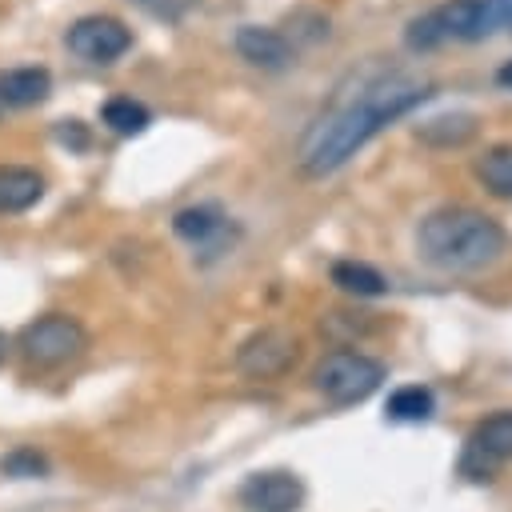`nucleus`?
Wrapping results in <instances>:
<instances>
[{"instance_id":"7","label":"nucleus","mask_w":512,"mask_h":512,"mask_svg":"<svg viewBox=\"0 0 512 512\" xmlns=\"http://www.w3.org/2000/svg\"><path fill=\"white\" fill-rule=\"evenodd\" d=\"M300 360V340L288 328H260L236 352V372L248 380H276Z\"/></svg>"},{"instance_id":"19","label":"nucleus","mask_w":512,"mask_h":512,"mask_svg":"<svg viewBox=\"0 0 512 512\" xmlns=\"http://www.w3.org/2000/svg\"><path fill=\"white\" fill-rule=\"evenodd\" d=\"M0 472H8V476H44L48 472V460L36 448H16V452H8L0 460Z\"/></svg>"},{"instance_id":"15","label":"nucleus","mask_w":512,"mask_h":512,"mask_svg":"<svg viewBox=\"0 0 512 512\" xmlns=\"http://www.w3.org/2000/svg\"><path fill=\"white\" fill-rule=\"evenodd\" d=\"M332 284L344 288V292H356V296H384L388 292V280L364 260H336L332 264Z\"/></svg>"},{"instance_id":"13","label":"nucleus","mask_w":512,"mask_h":512,"mask_svg":"<svg viewBox=\"0 0 512 512\" xmlns=\"http://www.w3.org/2000/svg\"><path fill=\"white\" fill-rule=\"evenodd\" d=\"M44 196V176L28 164H0V212H28Z\"/></svg>"},{"instance_id":"21","label":"nucleus","mask_w":512,"mask_h":512,"mask_svg":"<svg viewBox=\"0 0 512 512\" xmlns=\"http://www.w3.org/2000/svg\"><path fill=\"white\" fill-rule=\"evenodd\" d=\"M496 84H500V88H512V60L496 68Z\"/></svg>"},{"instance_id":"20","label":"nucleus","mask_w":512,"mask_h":512,"mask_svg":"<svg viewBox=\"0 0 512 512\" xmlns=\"http://www.w3.org/2000/svg\"><path fill=\"white\" fill-rule=\"evenodd\" d=\"M488 20H492V32L512 28V0H488Z\"/></svg>"},{"instance_id":"1","label":"nucleus","mask_w":512,"mask_h":512,"mask_svg":"<svg viewBox=\"0 0 512 512\" xmlns=\"http://www.w3.org/2000/svg\"><path fill=\"white\" fill-rule=\"evenodd\" d=\"M432 96V84L424 80H408V76H388L376 80L368 88H360L356 100L340 104L336 112H328L300 144V168L308 176H328L340 164H348L384 124L400 120L404 112H412L416 104H424Z\"/></svg>"},{"instance_id":"3","label":"nucleus","mask_w":512,"mask_h":512,"mask_svg":"<svg viewBox=\"0 0 512 512\" xmlns=\"http://www.w3.org/2000/svg\"><path fill=\"white\" fill-rule=\"evenodd\" d=\"M484 36H492L488 0H448V4H436L424 16L408 20V28H404V44L416 52L440 48L448 40H484Z\"/></svg>"},{"instance_id":"17","label":"nucleus","mask_w":512,"mask_h":512,"mask_svg":"<svg viewBox=\"0 0 512 512\" xmlns=\"http://www.w3.org/2000/svg\"><path fill=\"white\" fill-rule=\"evenodd\" d=\"M476 176H480V184H484L492 196L512 200V144L488 148V152L476 160Z\"/></svg>"},{"instance_id":"9","label":"nucleus","mask_w":512,"mask_h":512,"mask_svg":"<svg viewBox=\"0 0 512 512\" xmlns=\"http://www.w3.org/2000/svg\"><path fill=\"white\" fill-rule=\"evenodd\" d=\"M240 504L248 512H300L304 484H300L296 472L268 468V472H256L240 484Z\"/></svg>"},{"instance_id":"5","label":"nucleus","mask_w":512,"mask_h":512,"mask_svg":"<svg viewBox=\"0 0 512 512\" xmlns=\"http://www.w3.org/2000/svg\"><path fill=\"white\" fill-rule=\"evenodd\" d=\"M312 384L332 404H360V400H368L384 384V364L372 360V356H364V352L340 348V352H328L316 364Z\"/></svg>"},{"instance_id":"8","label":"nucleus","mask_w":512,"mask_h":512,"mask_svg":"<svg viewBox=\"0 0 512 512\" xmlns=\"http://www.w3.org/2000/svg\"><path fill=\"white\" fill-rule=\"evenodd\" d=\"M64 40H68V52L80 56L84 64H112L132 48V28L120 16L96 12V16H80Z\"/></svg>"},{"instance_id":"11","label":"nucleus","mask_w":512,"mask_h":512,"mask_svg":"<svg viewBox=\"0 0 512 512\" xmlns=\"http://www.w3.org/2000/svg\"><path fill=\"white\" fill-rule=\"evenodd\" d=\"M172 232L188 244H204V248H216V240L228 232V216L216 208V204H192V208H180L172 216Z\"/></svg>"},{"instance_id":"4","label":"nucleus","mask_w":512,"mask_h":512,"mask_svg":"<svg viewBox=\"0 0 512 512\" xmlns=\"http://www.w3.org/2000/svg\"><path fill=\"white\" fill-rule=\"evenodd\" d=\"M16 348L28 364L36 368H60L68 360H76L84 348H88V332L76 316L68 312H48V316H36L32 324L20 328L16 336Z\"/></svg>"},{"instance_id":"12","label":"nucleus","mask_w":512,"mask_h":512,"mask_svg":"<svg viewBox=\"0 0 512 512\" xmlns=\"http://www.w3.org/2000/svg\"><path fill=\"white\" fill-rule=\"evenodd\" d=\"M48 92H52L48 68L28 64V68L0 72V104H8V108H32V104L48 100Z\"/></svg>"},{"instance_id":"18","label":"nucleus","mask_w":512,"mask_h":512,"mask_svg":"<svg viewBox=\"0 0 512 512\" xmlns=\"http://www.w3.org/2000/svg\"><path fill=\"white\" fill-rule=\"evenodd\" d=\"M472 132H476V116H468V112L440 116V120H428V124L420 128V136L432 140V144H464Z\"/></svg>"},{"instance_id":"2","label":"nucleus","mask_w":512,"mask_h":512,"mask_svg":"<svg viewBox=\"0 0 512 512\" xmlns=\"http://www.w3.org/2000/svg\"><path fill=\"white\" fill-rule=\"evenodd\" d=\"M504 244V228L492 216L464 204L436 208L416 228L420 256L440 272H480L504 256Z\"/></svg>"},{"instance_id":"16","label":"nucleus","mask_w":512,"mask_h":512,"mask_svg":"<svg viewBox=\"0 0 512 512\" xmlns=\"http://www.w3.org/2000/svg\"><path fill=\"white\" fill-rule=\"evenodd\" d=\"M388 420H400V424H416V420H428L432 412H436V396H432V388H424V384H404V388H396L392 396H388Z\"/></svg>"},{"instance_id":"10","label":"nucleus","mask_w":512,"mask_h":512,"mask_svg":"<svg viewBox=\"0 0 512 512\" xmlns=\"http://www.w3.org/2000/svg\"><path fill=\"white\" fill-rule=\"evenodd\" d=\"M236 52H240L248 64L268 68V72H280V68H288V64L296 60L292 44H288L276 28H260V24H244V28L236 32Z\"/></svg>"},{"instance_id":"14","label":"nucleus","mask_w":512,"mask_h":512,"mask_svg":"<svg viewBox=\"0 0 512 512\" xmlns=\"http://www.w3.org/2000/svg\"><path fill=\"white\" fill-rule=\"evenodd\" d=\"M100 120H104L108 132H116V136H140V132L152 124V112H148L140 100H132V96H112V100L100 108Z\"/></svg>"},{"instance_id":"6","label":"nucleus","mask_w":512,"mask_h":512,"mask_svg":"<svg viewBox=\"0 0 512 512\" xmlns=\"http://www.w3.org/2000/svg\"><path fill=\"white\" fill-rule=\"evenodd\" d=\"M508 460H512V412H496L468 432L460 452V476L492 480L496 468H504Z\"/></svg>"}]
</instances>
